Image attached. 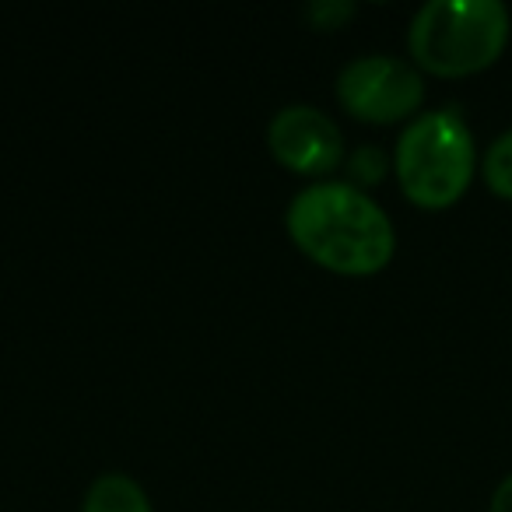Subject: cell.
Masks as SVG:
<instances>
[{
    "mask_svg": "<svg viewBox=\"0 0 512 512\" xmlns=\"http://www.w3.org/2000/svg\"><path fill=\"white\" fill-rule=\"evenodd\" d=\"M285 228L313 264L344 278L379 274L397 253L390 214L351 179L302 186L288 200Z\"/></svg>",
    "mask_w": 512,
    "mask_h": 512,
    "instance_id": "cell-1",
    "label": "cell"
},
{
    "mask_svg": "<svg viewBox=\"0 0 512 512\" xmlns=\"http://www.w3.org/2000/svg\"><path fill=\"white\" fill-rule=\"evenodd\" d=\"M509 32L512 18L502 0H428L411 18L407 50L421 71L463 78L495 64Z\"/></svg>",
    "mask_w": 512,
    "mask_h": 512,
    "instance_id": "cell-2",
    "label": "cell"
},
{
    "mask_svg": "<svg viewBox=\"0 0 512 512\" xmlns=\"http://www.w3.org/2000/svg\"><path fill=\"white\" fill-rule=\"evenodd\" d=\"M477 169L470 123L456 106L418 113L393 148V172L411 204L425 211L453 207L467 193Z\"/></svg>",
    "mask_w": 512,
    "mask_h": 512,
    "instance_id": "cell-3",
    "label": "cell"
},
{
    "mask_svg": "<svg viewBox=\"0 0 512 512\" xmlns=\"http://www.w3.org/2000/svg\"><path fill=\"white\" fill-rule=\"evenodd\" d=\"M337 102L362 123L411 120L425 102V78L411 60L390 53H365L337 74Z\"/></svg>",
    "mask_w": 512,
    "mask_h": 512,
    "instance_id": "cell-4",
    "label": "cell"
},
{
    "mask_svg": "<svg viewBox=\"0 0 512 512\" xmlns=\"http://www.w3.org/2000/svg\"><path fill=\"white\" fill-rule=\"evenodd\" d=\"M267 148L295 176L327 179L344 162V134L323 109L292 102L267 123Z\"/></svg>",
    "mask_w": 512,
    "mask_h": 512,
    "instance_id": "cell-5",
    "label": "cell"
},
{
    "mask_svg": "<svg viewBox=\"0 0 512 512\" xmlns=\"http://www.w3.org/2000/svg\"><path fill=\"white\" fill-rule=\"evenodd\" d=\"M81 512H155V509H151L148 491L134 477L120 474V470H109V474H99L85 488Z\"/></svg>",
    "mask_w": 512,
    "mask_h": 512,
    "instance_id": "cell-6",
    "label": "cell"
},
{
    "mask_svg": "<svg viewBox=\"0 0 512 512\" xmlns=\"http://www.w3.org/2000/svg\"><path fill=\"white\" fill-rule=\"evenodd\" d=\"M484 183L495 197L512 200V127L502 130L495 141L488 144V155L481 162Z\"/></svg>",
    "mask_w": 512,
    "mask_h": 512,
    "instance_id": "cell-7",
    "label": "cell"
},
{
    "mask_svg": "<svg viewBox=\"0 0 512 512\" xmlns=\"http://www.w3.org/2000/svg\"><path fill=\"white\" fill-rule=\"evenodd\" d=\"M351 15H355V4H351V0H313L306 8V22L313 25L316 32L341 29L344 22H351Z\"/></svg>",
    "mask_w": 512,
    "mask_h": 512,
    "instance_id": "cell-8",
    "label": "cell"
},
{
    "mask_svg": "<svg viewBox=\"0 0 512 512\" xmlns=\"http://www.w3.org/2000/svg\"><path fill=\"white\" fill-rule=\"evenodd\" d=\"M348 169H351V183H362V190L369 183H379V179L386 176V155L379 148H372V144H365V148H358L355 155L348 158Z\"/></svg>",
    "mask_w": 512,
    "mask_h": 512,
    "instance_id": "cell-9",
    "label": "cell"
},
{
    "mask_svg": "<svg viewBox=\"0 0 512 512\" xmlns=\"http://www.w3.org/2000/svg\"><path fill=\"white\" fill-rule=\"evenodd\" d=\"M488 512H512V474L498 481V488L491 491V505Z\"/></svg>",
    "mask_w": 512,
    "mask_h": 512,
    "instance_id": "cell-10",
    "label": "cell"
}]
</instances>
